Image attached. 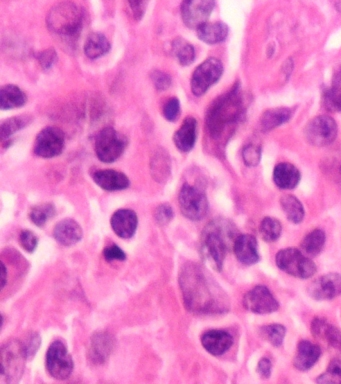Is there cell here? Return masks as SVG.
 <instances>
[{
  "instance_id": "cell-1",
  "label": "cell",
  "mask_w": 341,
  "mask_h": 384,
  "mask_svg": "<svg viewBox=\"0 0 341 384\" xmlns=\"http://www.w3.org/2000/svg\"><path fill=\"white\" fill-rule=\"evenodd\" d=\"M184 302L196 313H214L225 311V297L220 288L207 277L205 271L195 263L184 266L180 272Z\"/></svg>"
},
{
  "instance_id": "cell-2",
  "label": "cell",
  "mask_w": 341,
  "mask_h": 384,
  "mask_svg": "<svg viewBox=\"0 0 341 384\" xmlns=\"http://www.w3.org/2000/svg\"><path fill=\"white\" fill-rule=\"evenodd\" d=\"M234 234L231 225L225 221H212L203 230L200 250L204 261L214 270H222L229 245L234 243L237 237H234Z\"/></svg>"
},
{
  "instance_id": "cell-3",
  "label": "cell",
  "mask_w": 341,
  "mask_h": 384,
  "mask_svg": "<svg viewBox=\"0 0 341 384\" xmlns=\"http://www.w3.org/2000/svg\"><path fill=\"white\" fill-rule=\"evenodd\" d=\"M245 110L243 96L238 88H234L219 97L207 114V128L213 139H218L227 126L236 123Z\"/></svg>"
},
{
  "instance_id": "cell-4",
  "label": "cell",
  "mask_w": 341,
  "mask_h": 384,
  "mask_svg": "<svg viewBox=\"0 0 341 384\" xmlns=\"http://www.w3.org/2000/svg\"><path fill=\"white\" fill-rule=\"evenodd\" d=\"M82 9L73 2L65 1L54 6L46 17L47 27L63 42H76L82 30Z\"/></svg>"
},
{
  "instance_id": "cell-5",
  "label": "cell",
  "mask_w": 341,
  "mask_h": 384,
  "mask_svg": "<svg viewBox=\"0 0 341 384\" xmlns=\"http://www.w3.org/2000/svg\"><path fill=\"white\" fill-rule=\"evenodd\" d=\"M27 354L24 342L10 340L1 349V374L10 383L19 381L24 374Z\"/></svg>"
},
{
  "instance_id": "cell-6",
  "label": "cell",
  "mask_w": 341,
  "mask_h": 384,
  "mask_svg": "<svg viewBox=\"0 0 341 384\" xmlns=\"http://www.w3.org/2000/svg\"><path fill=\"white\" fill-rule=\"evenodd\" d=\"M275 261L280 270L298 279H311L316 272L315 262L297 248L280 250L275 257Z\"/></svg>"
},
{
  "instance_id": "cell-7",
  "label": "cell",
  "mask_w": 341,
  "mask_h": 384,
  "mask_svg": "<svg viewBox=\"0 0 341 384\" xmlns=\"http://www.w3.org/2000/svg\"><path fill=\"white\" fill-rule=\"evenodd\" d=\"M125 137L112 128H106L97 134L96 153L98 159L110 164L119 159L126 148Z\"/></svg>"
},
{
  "instance_id": "cell-8",
  "label": "cell",
  "mask_w": 341,
  "mask_h": 384,
  "mask_svg": "<svg viewBox=\"0 0 341 384\" xmlns=\"http://www.w3.org/2000/svg\"><path fill=\"white\" fill-rule=\"evenodd\" d=\"M180 205L182 214L191 220H200L209 211V200L204 192L187 184L180 191Z\"/></svg>"
},
{
  "instance_id": "cell-9",
  "label": "cell",
  "mask_w": 341,
  "mask_h": 384,
  "mask_svg": "<svg viewBox=\"0 0 341 384\" xmlns=\"http://www.w3.org/2000/svg\"><path fill=\"white\" fill-rule=\"evenodd\" d=\"M223 72V65L218 58H209L194 70L191 78V91L195 96H202L210 87L218 82Z\"/></svg>"
},
{
  "instance_id": "cell-10",
  "label": "cell",
  "mask_w": 341,
  "mask_h": 384,
  "mask_svg": "<svg viewBox=\"0 0 341 384\" xmlns=\"http://www.w3.org/2000/svg\"><path fill=\"white\" fill-rule=\"evenodd\" d=\"M304 134L307 141L315 146H326L333 143L338 135V124L333 117L320 115L306 124Z\"/></svg>"
},
{
  "instance_id": "cell-11",
  "label": "cell",
  "mask_w": 341,
  "mask_h": 384,
  "mask_svg": "<svg viewBox=\"0 0 341 384\" xmlns=\"http://www.w3.org/2000/svg\"><path fill=\"white\" fill-rule=\"evenodd\" d=\"M46 368L54 378H69L73 370V360L62 341H54L46 354Z\"/></svg>"
},
{
  "instance_id": "cell-12",
  "label": "cell",
  "mask_w": 341,
  "mask_h": 384,
  "mask_svg": "<svg viewBox=\"0 0 341 384\" xmlns=\"http://www.w3.org/2000/svg\"><path fill=\"white\" fill-rule=\"evenodd\" d=\"M216 6V0H182V17L185 26L198 29L207 24Z\"/></svg>"
},
{
  "instance_id": "cell-13",
  "label": "cell",
  "mask_w": 341,
  "mask_h": 384,
  "mask_svg": "<svg viewBox=\"0 0 341 384\" xmlns=\"http://www.w3.org/2000/svg\"><path fill=\"white\" fill-rule=\"evenodd\" d=\"M243 306L250 313L268 315L277 311L279 304L270 289L265 286H256L245 295Z\"/></svg>"
},
{
  "instance_id": "cell-14",
  "label": "cell",
  "mask_w": 341,
  "mask_h": 384,
  "mask_svg": "<svg viewBox=\"0 0 341 384\" xmlns=\"http://www.w3.org/2000/svg\"><path fill=\"white\" fill-rule=\"evenodd\" d=\"M63 148H64V133L60 128H44L36 137L35 152L38 157H54L60 155Z\"/></svg>"
},
{
  "instance_id": "cell-15",
  "label": "cell",
  "mask_w": 341,
  "mask_h": 384,
  "mask_svg": "<svg viewBox=\"0 0 341 384\" xmlns=\"http://www.w3.org/2000/svg\"><path fill=\"white\" fill-rule=\"evenodd\" d=\"M308 293L316 300H329L341 295V277L338 273H329L315 280L309 286Z\"/></svg>"
},
{
  "instance_id": "cell-16",
  "label": "cell",
  "mask_w": 341,
  "mask_h": 384,
  "mask_svg": "<svg viewBox=\"0 0 341 384\" xmlns=\"http://www.w3.org/2000/svg\"><path fill=\"white\" fill-rule=\"evenodd\" d=\"M112 229L121 238H130L134 236L139 225L137 213L130 209H119L110 220Z\"/></svg>"
},
{
  "instance_id": "cell-17",
  "label": "cell",
  "mask_w": 341,
  "mask_h": 384,
  "mask_svg": "<svg viewBox=\"0 0 341 384\" xmlns=\"http://www.w3.org/2000/svg\"><path fill=\"white\" fill-rule=\"evenodd\" d=\"M257 241L250 234H241L236 237L234 243V254L236 259L245 265H252L261 259L257 248Z\"/></svg>"
},
{
  "instance_id": "cell-18",
  "label": "cell",
  "mask_w": 341,
  "mask_h": 384,
  "mask_svg": "<svg viewBox=\"0 0 341 384\" xmlns=\"http://www.w3.org/2000/svg\"><path fill=\"white\" fill-rule=\"evenodd\" d=\"M203 347L212 356H221L231 347L234 338L225 331H209L202 338Z\"/></svg>"
},
{
  "instance_id": "cell-19",
  "label": "cell",
  "mask_w": 341,
  "mask_h": 384,
  "mask_svg": "<svg viewBox=\"0 0 341 384\" xmlns=\"http://www.w3.org/2000/svg\"><path fill=\"white\" fill-rule=\"evenodd\" d=\"M320 356H322V349L318 345L311 341L302 340L298 344L293 365L297 369L306 372L317 363Z\"/></svg>"
},
{
  "instance_id": "cell-20",
  "label": "cell",
  "mask_w": 341,
  "mask_h": 384,
  "mask_svg": "<svg viewBox=\"0 0 341 384\" xmlns=\"http://www.w3.org/2000/svg\"><path fill=\"white\" fill-rule=\"evenodd\" d=\"M53 236L60 245L71 246L82 238V229L73 219H64L54 227Z\"/></svg>"
},
{
  "instance_id": "cell-21",
  "label": "cell",
  "mask_w": 341,
  "mask_h": 384,
  "mask_svg": "<svg viewBox=\"0 0 341 384\" xmlns=\"http://www.w3.org/2000/svg\"><path fill=\"white\" fill-rule=\"evenodd\" d=\"M96 184L107 191H123L130 186L128 176L115 171H99L94 175Z\"/></svg>"
},
{
  "instance_id": "cell-22",
  "label": "cell",
  "mask_w": 341,
  "mask_h": 384,
  "mask_svg": "<svg viewBox=\"0 0 341 384\" xmlns=\"http://www.w3.org/2000/svg\"><path fill=\"white\" fill-rule=\"evenodd\" d=\"M198 123L193 117H187L175 134V143L182 152H189L196 141Z\"/></svg>"
},
{
  "instance_id": "cell-23",
  "label": "cell",
  "mask_w": 341,
  "mask_h": 384,
  "mask_svg": "<svg viewBox=\"0 0 341 384\" xmlns=\"http://www.w3.org/2000/svg\"><path fill=\"white\" fill-rule=\"evenodd\" d=\"M275 184L281 189H292L297 187L300 180L299 171L288 162H282L275 166L273 171Z\"/></svg>"
},
{
  "instance_id": "cell-24",
  "label": "cell",
  "mask_w": 341,
  "mask_h": 384,
  "mask_svg": "<svg viewBox=\"0 0 341 384\" xmlns=\"http://www.w3.org/2000/svg\"><path fill=\"white\" fill-rule=\"evenodd\" d=\"M198 35L205 44H219L227 37L228 27L223 22H207L198 29Z\"/></svg>"
},
{
  "instance_id": "cell-25",
  "label": "cell",
  "mask_w": 341,
  "mask_h": 384,
  "mask_svg": "<svg viewBox=\"0 0 341 384\" xmlns=\"http://www.w3.org/2000/svg\"><path fill=\"white\" fill-rule=\"evenodd\" d=\"M114 338L106 332L97 333L92 338L91 356L96 363H105L114 349Z\"/></svg>"
},
{
  "instance_id": "cell-26",
  "label": "cell",
  "mask_w": 341,
  "mask_h": 384,
  "mask_svg": "<svg viewBox=\"0 0 341 384\" xmlns=\"http://www.w3.org/2000/svg\"><path fill=\"white\" fill-rule=\"evenodd\" d=\"M110 49V42L101 33H91L85 44V53L90 60H96L107 53Z\"/></svg>"
},
{
  "instance_id": "cell-27",
  "label": "cell",
  "mask_w": 341,
  "mask_h": 384,
  "mask_svg": "<svg viewBox=\"0 0 341 384\" xmlns=\"http://www.w3.org/2000/svg\"><path fill=\"white\" fill-rule=\"evenodd\" d=\"M26 96L19 87L15 85H6L1 88L0 103L1 110H12L26 105Z\"/></svg>"
},
{
  "instance_id": "cell-28",
  "label": "cell",
  "mask_w": 341,
  "mask_h": 384,
  "mask_svg": "<svg viewBox=\"0 0 341 384\" xmlns=\"http://www.w3.org/2000/svg\"><path fill=\"white\" fill-rule=\"evenodd\" d=\"M311 327L315 335L324 338L331 347L341 349V332L336 327L331 326L324 320H315Z\"/></svg>"
},
{
  "instance_id": "cell-29",
  "label": "cell",
  "mask_w": 341,
  "mask_h": 384,
  "mask_svg": "<svg viewBox=\"0 0 341 384\" xmlns=\"http://www.w3.org/2000/svg\"><path fill=\"white\" fill-rule=\"evenodd\" d=\"M292 112L289 108H274L264 112L261 117V128L264 131L272 130L281 124L288 123Z\"/></svg>"
},
{
  "instance_id": "cell-30",
  "label": "cell",
  "mask_w": 341,
  "mask_h": 384,
  "mask_svg": "<svg viewBox=\"0 0 341 384\" xmlns=\"http://www.w3.org/2000/svg\"><path fill=\"white\" fill-rule=\"evenodd\" d=\"M325 241H326V236L324 232L322 229L313 230L304 237L301 243L302 250L308 256L315 257L324 250Z\"/></svg>"
},
{
  "instance_id": "cell-31",
  "label": "cell",
  "mask_w": 341,
  "mask_h": 384,
  "mask_svg": "<svg viewBox=\"0 0 341 384\" xmlns=\"http://www.w3.org/2000/svg\"><path fill=\"white\" fill-rule=\"evenodd\" d=\"M280 203H281L282 209L289 221L295 225L301 222L304 218V209L301 202L295 196H282Z\"/></svg>"
},
{
  "instance_id": "cell-32",
  "label": "cell",
  "mask_w": 341,
  "mask_h": 384,
  "mask_svg": "<svg viewBox=\"0 0 341 384\" xmlns=\"http://www.w3.org/2000/svg\"><path fill=\"white\" fill-rule=\"evenodd\" d=\"M324 103L329 110L341 112V71L336 74L333 85L325 91Z\"/></svg>"
},
{
  "instance_id": "cell-33",
  "label": "cell",
  "mask_w": 341,
  "mask_h": 384,
  "mask_svg": "<svg viewBox=\"0 0 341 384\" xmlns=\"http://www.w3.org/2000/svg\"><path fill=\"white\" fill-rule=\"evenodd\" d=\"M173 51L178 62L182 65H189L194 62L195 51L193 45L184 40H175L173 44Z\"/></svg>"
},
{
  "instance_id": "cell-34",
  "label": "cell",
  "mask_w": 341,
  "mask_h": 384,
  "mask_svg": "<svg viewBox=\"0 0 341 384\" xmlns=\"http://www.w3.org/2000/svg\"><path fill=\"white\" fill-rule=\"evenodd\" d=\"M55 216V209L51 203H42L31 209L29 218L37 227H44L45 223Z\"/></svg>"
},
{
  "instance_id": "cell-35",
  "label": "cell",
  "mask_w": 341,
  "mask_h": 384,
  "mask_svg": "<svg viewBox=\"0 0 341 384\" xmlns=\"http://www.w3.org/2000/svg\"><path fill=\"white\" fill-rule=\"evenodd\" d=\"M261 237L266 243H273L279 238L281 234V225L277 219L272 218H265L261 221Z\"/></svg>"
},
{
  "instance_id": "cell-36",
  "label": "cell",
  "mask_w": 341,
  "mask_h": 384,
  "mask_svg": "<svg viewBox=\"0 0 341 384\" xmlns=\"http://www.w3.org/2000/svg\"><path fill=\"white\" fill-rule=\"evenodd\" d=\"M286 327L280 324H270L261 327V335L264 340L272 343L273 347H279L286 338Z\"/></svg>"
},
{
  "instance_id": "cell-37",
  "label": "cell",
  "mask_w": 341,
  "mask_h": 384,
  "mask_svg": "<svg viewBox=\"0 0 341 384\" xmlns=\"http://www.w3.org/2000/svg\"><path fill=\"white\" fill-rule=\"evenodd\" d=\"M31 119L28 116H17L13 117V119H8L4 121L1 125V139L4 140L8 139L10 135L17 131L22 130L26 128L27 124L30 123Z\"/></svg>"
},
{
  "instance_id": "cell-38",
  "label": "cell",
  "mask_w": 341,
  "mask_h": 384,
  "mask_svg": "<svg viewBox=\"0 0 341 384\" xmlns=\"http://www.w3.org/2000/svg\"><path fill=\"white\" fill-rule=\"evenodd\" d=\"M320 383H341V361L333 359L326 372L317 378Z\"/></svg>"
},
{
  "instance_id": "cell-39",
  "label": "cell",
  "mask_w": 341,
  "mask_h": 384,
  "mask_svg": "<svg viewBox=\"0 0 341 384\" xmlns=\"http://www.w3.org/2000/svg\"><path fill=\"white\" fill-rule=\"evenodd\" d=\"M19 243L27 252H33L37 246V237L30 230H24L19 236Z\"/></svg>"
},
{
  "instance_id": "cell-40",
  "label": "cell",
  "mask_w": 341,
  "mask_h": 384,
  "mask_svg": "<svg viewBox=\"0 0 341 384\" xmlns=\"http://www.w3.org/2000/svg\"><path fill=\"white\" fill-rule=\"evenodd\" d=\"M164 114L168 121H175L180 114V103L177 98H171L164 107Z\"/></svg>"
},
{
  "instance_id": "cell-41",
  "label": "cell",
  "mask_w": 341,
  "mask_h": 384,
  "mask_svg": "<svg viewBox=\"0 0 341 384\" xmlns=\"http://www.w3.org/2000/svg\"><path fill=\"white\" fill-rule=\"evenodd\" d=\"M155 218L158 225H166L173 219V210L168 204L160 205L155 210Z\"/></svg>"
},
{
  "instance_id": "cell-42",
  "label": "cell",
  "mask_w": 341,
  "mask_h": 384,
  "mask_svg": "<svg viewBox=\"0 0 341 384\" xmlns=\"http://www.w3.org/2000/svg\"><path fill=\"white\" fill-rule=\"evenodd\" d=\"M243 159L247 166H256L261 160V149L254 146H246L243 150Z\"/></svg>"
},
{
  "instance_id": "cell-43",
  "label": "cell",
  "mask_w": 341,
  "mask_h": 384,
  "mask_svg": "<svg viewBox=\"0 0 341 384\" xmlns=\"http://www.w3.org/2000/svg\"><path fill=\"white\" fill-rule=\"evenodd\" d=\"M152 81L155 83V87L158 90H166L170 87L171 78L168 74L162 71H155L152 73Z\"/></svg>"
},
{
  "instance_id": "cell-44",
  "label": "cell",
  "mask_w": 341,
  "mask_h": 384,
  "mask_svg": "<svg viewBox=\"0 0 341 384\" xmlns=\"http://www.w3.org/2000/svg\"><path fill=\"white\" fill-rule=\"evenodd\" d=\"M103 256L107 261H124L126 255L117 245H110L103 250Z\"/></svg>"
},
{
  "instance_id": "cell-45",
  "label": "cell",
  "mask_w": 341,
  "mask_h": 384,
  "mask_svg": "<svg viewBox=\"0 0 341 384\" xmlns=\"http://www.w3.org/2000/svg\"><path fill=\"white\" fill-rule=\"evenodd\" d=\"M40 342H42V340H40L38 334L31 333L30 335H29L28 340H26V342L24 343L27 358H30L35 356L36 351H37L38 347H40Z\"/></svg>"
},
{
  "instance_id": "cell-46",
  "label": "cell",
  "mask_w": 341,
  "mask_h": 384,
  "mask_svg": "<svg viewBox=\"0 0 341 384\" xmlns=\"http://www.w3.org/2000/svg\"><path fill=\"white\" fill-rule=\"evenodd\" d=\"M133 15L137 19H140L146 13L149 0H128Z\"/></svg>"
},
{
  "instance_id": "cell-47",
  "label": "cell",
  "mask_w": 341,
  "mask_h": 384,
  "mask_svg": "<svg viewBox=\"0 0 341 384\" xmlns=\"http://www.w3.org/2000/svg\"><path fill=\"white\" fill-rule=\"evenodd\" d=\"M56 56H58V54H56L53 49L44 51L40 56V64L45 69H51L53 63L55 62Z\"/></svg>"
},
{
  "instance_id": "cell-48",
  "label": "cell",
  "mask_w": 341,
  "mask_h": 384,
  "mask_svg": "<svg viewBox=\"0 0 341 384\" xmlns=\"http://www.w3.org/2000/svg\"><path fill=\"white\" fill-rule=\"evenodd\" d=\"M257 372L264 378H268L272 374V363L270 359L263 358L259 363V367H257Z\"/></svg>"
},
{
  "instance_id": "cell-49",
  "label": "cell",
  "mask_w": 341,
  "mask_h": 384,
  "mask_svg": "<svg viewBox=\"0 0 341 384\" xmlns=\"http://www.w3.org/2000/svg\"><path fill=\"white\" fill-rule=\"evenodd\" d=\"M331 162V169H333L334 176L341 182V148L335 153V155H334Z\"/></svg>"
},
{
  "instance_id": "cell-50",
  "label": "cell",
  "mask_w": 341,
  "mask_h": 384,
  "mask_svg": "<svg viewBox=\"0 0 341 384\" xmlns=\"http://www.w3.org/2000/svg\"><path fill=\"white\" fill-rule=\"evenodd\" d=\"M1 268H2L1 286H2V288H3L4 286H6V268L3 263L1 264Z\"/></svg>"
}]
</instances>
